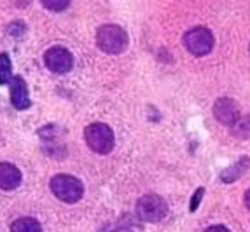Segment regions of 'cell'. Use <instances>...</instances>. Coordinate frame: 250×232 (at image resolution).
Listing matches in <instances>:
<instances>
[{
	"label": "cell",
	"mask_w": 250,
	"mask_h": 232,
	"mask_svg": "<svg viewBox=\"0 0 250 232\" xmlns=\"http://www.w3.org/2000/svg\"><path fill=\"white\" fill-rule=\"evenodd\" d=\"M213 116L224 126H234L240 120V105L233 98H219L213 105Z\"/></svg>",
	"instance_id": "cell-7"
},
{
	"label": "cell",
	"mask_w": 250,
	"mask_h": 232,
	"mask_svg": "<svg viewBox=\"0 0 250 232\" xmlns=\"http://www.w3.org/2000/svg\"><path fill=\"white\" fill-rule=\"evenodd\" d=\"M44 7H47L49 11H54V13H60V11H65V9L70 5L68 0H44L42 2Z\"/></svg>",
	"instance_id": "cell-14"
},
{
	"label": "cell",
	"mask_w": 250,
	"mask_h": 232,
	"mask_svg": "<svg viewBox=\"0 0 250 232\" xmlns=\"http://www.w3.org/2000/svg\"><path fill=\"white\" fill-rule=\"evenodd\" d=\"M96 44L104 53L121 54L128 47V33L117 25H104L96 32Z\"/></svg>",
	"instance_id": "cell-1"
},
{
	"label": "cell",
	"mask_w": 250,
	"mask_h": 232,
	"mask_svg": "<svg viewBox=\"0 0 250 232\" xmlns=\"http://www.w3.org/2000/svg\"><path fill=\"white\" fill-rule=\"evenodd\" d=\"M116 232H133V231H129V229H121V231H116Z\"/></svg>",
	"instance_id": "cell-19"
},
{
	"label": "cell",
	"mask_w": 250,
	"mask_h": 232,
	"mask_svg": "<svg viewBox=\"0 0 250 232\" xmlns=\"http://www.w3.org/2000/svg\"><path fill=\"white\" fill-rule=\"evenodd\" d=\"M84 138L89 149L95 150L96 154H110L114 149V131L104 122H95L84 129Z\"/></svg>",
	"instance_id": "cell-3"
},
{
	"label": "cell",
	"mask_w": 250,
	"mask_h": 232,
	"mask_svg": "<svg viewBox=\"0 0 250 232\" xmlns=\"http://www.w3.org/2000/svg\"><path fill=\"white\" fill-rule=\"evenodd\" d=\"M249 51H250V46H249Z\"/></svg>",
	"instance_id": "cell-20"
},
{
	"label": "cell",
	"mask_w": 250,
	"mask_h": 232,
	"mask_svg": "<svg viewBox=\"0 0 250 232\" xmlns=\"http://www.w3.org/2000/svg\"><path fill=\"white\" fill-rule=\"evenodd\" d=\"M250 168V159L249 157H242L240 161L236 162L234 166H229L228 170H224L221 173V180L226 183H231V182H236L238 178H242L245 171Z\"/></svg>",
	"instance_id": "cell-10"
},
{
	"label": "cell",
	"mask_w": 250,
	"mask_h": 232,
	"mask_svg": "<svg viewBox=\"0 0 250 232\" xmlns=\"http://www.w3.org/2000/svg\"><path fill=\"white\" fill-rule=\"evenodd\" d=\"M11 232H42V227L35 218L23 216V218L14 220L11 225Z\"/></svg>",
	"instance_id": "cell-11"
},
{
	"label": "cell",
	"mask_w": 250,
	"mask_h": 232,
	"mask_svg": "<svg viewBox=\"0 0 250 232\" xmlns=\"http://www.w3.org/2000/svg\"><path fill=\"white\" fill-rule=\"evenodd\" d=\"M21 171L11 162H0V189L14 191L21 183Z\"/></svg>",
	"instance_id": "cell-9"
},
{
	"label": "cell",
	"mask_w": 250,
	"mask_h": 232,
	"mask_svg": "<svg viewBox=\"0 0 250 232\" xmlns=\"http://www.w3.org/2000/svg\"><path fill=\"white\" fill-rule=\"evenodd\" d=\"M168 204L167 201L158 194H147L137 201V215L144 222H159L167 216Z\"/></svg>",
	"instance_id": "cell-4"
},
{
	"label": "cell",
	"mask_w": 250,
	"mask_h": 232,
	"mask_svg": "<svg viewBox=\"0 0 250 232\" xmlns=\"http://www.w3.org/2000/svg\"><path fill=\"white\" fill-rule=\"evenodd\" d=\"M245 204H247V208L250 210V189L247 191V194H245Z\"/></svg>",
	"instance_id": "cell-18"
},
{
	"label": "cell",
	"mask_w": 250,
	"mask_h": 232,
	"mask_svg": "<svg viewBox=\"0 0 250 232\" xmlns=\"http://www.w3.org/2000/svg\"><path fill=\"white\" fill-rule=\"evenodd\" d=\"M205 232H229V229H226L224 225H212V227H208Z\"/></svg>",
	"instance_id": "cell-17"
},
{
	"label": "cell",
	"mask_w": 250,
	"mask_h": 232,
	"mask_svg": "<svg viewBox=\"0 0 250 232\" xmlns=\"http://www.w3.org/2000/svg\"><path fill=\"white\" fill-rule=\"evenodd\" d=\"M11 74H13V65H11V58L7 54L2 53L0 54V86L11 82Z\"/></svg>",
	"instance_id": "cell-12"
},
{
	"label": "cell",
	"mask_w": 250,
	"mask_h": 232,
	"mask_svg": "<svg viewBox=\"0 0 250 232\" xmlns=\"http://www.w3.org/2000/svg\"><path fill=\"white\" fill-rule=\"evenodd\" d=\"M51 191L60 201L63 203H68V204H74L77 203L84 194V187L81 183L79 178H75L72 174H56L53 176L49 183Z\"/></svg>",
	"instance_id": "cell-2"
},
{
	"label": "cell",
	"mask_w": 250,
	"mask_h": 232,
	"mask_svg": "<svg viewBox=\"0 0 250 232\" xmlns=\"http://www.w3.org/2000/svg\"><path fill=\"white\" fill-rule=\"evenodd\" d=\"M203 194H205V189L203 187H200L196 192H194V195L191 197V203H189V212L194 213L198 210V206H200L201 199H203Z\"/></svg>",
	"instance_id": "cell-15"
},
{
	"label": "cell",
	"mask_w": 250,
	"mask_h": 232,
	"mask_svg": "<svg viewBox=\"0 0 250 232\" xmlns=\"http://www.w3.org/2000/svg\"><path fill=\"white\" fill-rule=\"evenodd\" d=\"M11 103L18 110H26L30 107L28 86L21 75H14L11 79Z\"/></svg>",
	"instance_id": "cell-8"
},
{
	"label": "cell",
	"mask_w": 250,
	"mask_h": 232,
	"mask_svg": "<svg viewBox=\"0 0 250 232\" xmlns=\"http://www.w3.org/2000/svg\"><path fill=\"white\" fill-rule=\"evenodd\" d=\"M184 44L194 56H205L213 49V35L208 28L196 26L184 35Z\"/></svg>",
	"instance_id": "cell-5"
},
{
	"label": "cell",
	"mask_w": 250,
	"mask_h": 232,
	"mask_svg": "<svg viewBox=\"0 0 250 232\" xmlns=\"http://www.w3.org/2000/svg\"><path fill=\"white\" fill-rule=\"evenodd\" d=\"M25 32H26V26L23 25L21 21H14L13 25L9 26V33H11V35H14V37H21Z\"/></svg>",
	"instance_id": "cell-16"
},
{
	"label": "cell",
	"mask_w": 250,
	"mask_h": 232,
	"mask_svg": "<svg viewBox=\"0 0 250 232\" xmlns=\"http://www.w3.org/2000/svg\"><path fill=\"white\" fill-rule=\"evenodd\" d=\"M233 133L240 138H250V114L233 126Z\"/></svg>",
	"instance_id": "cell-13"
},
{
	"label": "cell",
	"mask_w": 250,
	"mask_h": 232,
	"mask_svg": "<svg viewBox=\"0 0 250 232\" xmlns=\"http://www.w3.org/2000/svg\"><path fill=\"white\" fill-rule=\"evenodd\" d=\"M44 63L54 74H67L74 66V56L67 47L54 46L46 51L44 54Z\"/></svg>",
	"instance_id": "cell-6"
}]
</instances>
